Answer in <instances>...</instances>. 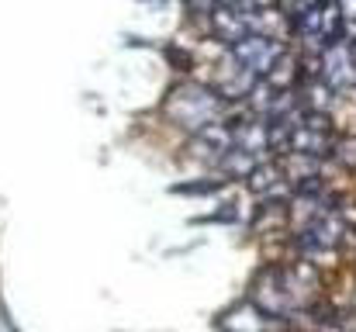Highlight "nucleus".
Masks as SVG:
<instances>
[{
	"instance_id": "f03ea898",
	"label": "nucleus",
	"mask_w": 356,
	"mask_h": 332,
	"mask_svg": "<svg viewBox=\"0 0 356 332\" xmlns=\"http://www.w3.org/2000/svg\"><path fill=\"white\" fill-rule=\"evenodd\" d=\"M273 326V315H266L256 301H238L222 315L225 332H266Z\"/></svg>"
},
{
	"instance_id": "f257e3e1",
	"label": "nucleus",
	"mask_w": 356,
	"mask_h": 332,
	"mask_svg": "<svg viewBox=\"0 0 356 332\" xmlns=\"http://www.w3.org/2000/svg\"><path fill=\"white\" fill-rule=\"evenodd\" d=\"M256 291L263 294L256 305L280 319V315H291L298 308H308L315 301V291H318V280L308 267H277V270H266L263 280L256 284Z\"/></svg>"
}]
</instances>
